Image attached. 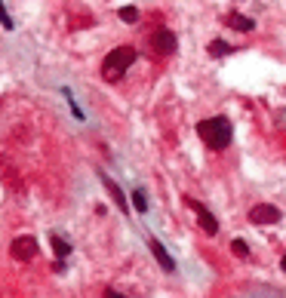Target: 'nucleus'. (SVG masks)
<instances>
[{"label": "nucleus", "instance_id": "f257e3e1", "mask_svg": "<svg viewBox=\"0 0 286 298\" xmlns=\"http://www.w3.org/2000/svg\"><path fill=\"white\" fill-rule=\"evenodd\" d=\"M197 135H200V141L207 144L210 151H225V147L231 144V138H234V126H231L228 117L216 114V117H207V120L197 123Z\"/></svg>", "mask_w": 286, "mask_h": 298}, {"label": "nucleus", "instance_id": "f03ea898", "mask_svg": "<svg viewBox=\"0 0 286 298\" xmlns=\"http://www.w3.org/2000/svg\"><path fill=\"white\" fill-rule=\"evenodd\" d=\"M133 62H136V49H133V46H117V49H111V53L105 56V62H102V77H105L108 83L124 80V74L133 68Z\"/></svg>", "mask_w": 286, "mask_h": 298}, {"label": "nucleus", "instance_id": "7ed1b4c3", "mask_svg": "<svg viewBox=\"0 0 286 298\" xmlns=\"http://www.w3.org/2000/svg\"><path fill=\"white\" fill-rule=\"evenodd\" d=\"M148 43H151V53L154 56H173L176 49H179V37L170 31V28H157V31H151V37H148Z\"/></svg>", "mask_w": 286, "mask_h": 298}, {"label": "nucleus", "instance_id": "20e7f679", "mask_svg": "<svg viewBox=\"0 0 286 298\" xmlns=\"http://www.w3.org/2000/svg\"><path fill=\"white\" fill-rule=\"evenodd\" d=\"M185 206L197 215V221H200V228H203V234H210V237H216L219 234V221H216V215L203 206V203H197L194 197H185Z\"/></svg>", "mask_w": 286, "mask_h": 298}, {"label": "nucleus", "instance_id": "39448f33", "mask_svg": "<svg viewBox=\"0 0 286 298\" xmlns=\"http://www.w3.org/2000/svg\"><path fill=\"white\" fill-rule=\"evenodd\" d=\"M247 218L253 221V225H277V221L283 218V212L277 206H271V203H259V206H253L247 212Z\"/></svg>", "mask_w": 286, "mask_h": 298}, {"label": "nucleus", "instance_id": "423d86ee", "mask_svg": "<svg viewBox=\"0 0 286 298\" xmlns=\"http://www.w3.org/2000/svg\"><path fill=\"white\" fill-rule=\"evenodd\" d=\"M37 252H40L37 240H34V237H28V234H25V237H16V240H13V246H10V255L16 258V262H31Z\"/></svg>", "mask_w": 286, "mask_h": 298}, {"label": "nucleus", "instance_id": "0eeeda50", "mask_svg": "<svg viewBox=\"0 0 286 298\" xmlns=\"http://www.w3.org/2000/svg\"><path fill=\"white\" fill-rule=\"evenodd\" d=\"M148 249H151V255L157 258V265L167 271V274H176V258L167 252V246H163L157 237H148Z\"/></svg>", "mask_w": 286, "mask_h": 298}, {"label": "nucleus", "instance_id": "6e6552de", "mask_svg": "<svg viewBox=\"0 0 286 298\" xmlns=\"http://www.w3.org/2000/svg\"><path fill=\"white\" fill-rule=\"evenodd\" d=\"M99 178H102V184H105V191L111 194V200L117 203V209H120V212H130V200H127L124 191H120V184H117L111 175H105V172H99Z\"/></svg>", "mask_w": 286, "mask_h": 298}, {"label": "nucleus", "instance_id": "1a4fd4ad", "mask_svg": "<svg viewBox=\"0 0 286 298\" xmlns=\"http://www.w3.org/2000/svg\"><path fill=\"white\" fill-rule=\"evenodd\" d=\"M228 28H234V31H240V34H250L253 28H256V22L250 19V16H243V13H228L225 19H222Z\"/></svg>", "mask_w": 286, "mask_h": 298}, {"label": "nucleus", "instance_id": "9d476101", "mask_svg": "<svg viewBox=\"0 0 286 298\" xmlns=\"http://www.w3.org/2000/svg\"><path fill=\"white\" fill-rule=\"evenodd\" d=\"M50 243H53V252H56L59 262H65V258L71 255V243H68V240H62L59 234H53V237H50Z\"/></svg>", "mask_w": 286, "mask_h": 298}, {"label": "nucleus", "instance_id": "9b49d317", "mask_svg": "<svg viewBox=\"0 0 286 298\" xmlns=\"http://www.w3.org/2000/svg\"><path fill=\"white\" fill-rule=\"evenodd\" d=\"M231 53H234V46L225 43V40H213V43H210V56H213V59H225V56H231Z\"/></svg>", "mask_w": 286, "mask_h": 298}, {"label": "nucleus", "instance_id": "f8f14e48", "mask_svg": "<svg viewBox=\"0 0 286 298\" xmlns=\"http://www.w3.org/2000/svg\"><path fill=\"white\" fill-rule=\"evenodd\" d=\"M117 16L124 19L127 25H136V22H139V10H136V7H120V13H117Z\"/></svg>", "mask_w": 286, "mask_h": 298}, {"label": "nucleus", "instance_id": "ddd939ff", "mask_svg": "<svg viewBox=\"0 0 286 298\" xmlns=\"http://www.w3.org/2000/svg\"><path fill=\"white\" fill-rule=\"evenodd\" d=\"M133 206L139 209V212H148V197H145V191L139 188V191H133Z\"/></svg>", "mask_w": 286, "mask_h": 298}, {"label": "nucleus", "instance_id": "4468645a", "mask_svg": "<svg viewBox=\"0 0 286 298\" xmlns=\"http://www.w3.org/2000/svg\"><path fill=\"white\" fill-rule=\"evenodd\" d=\"M231 249H234V255H237V258H250V246L243 243V240H234V243H231Z\"/></svg>", "mask_w": 286, "mask_h": 298}, {"label": "nucleus", "instance_id": "2eb2a0df", "mask_svg": "<svg viewBox=\"0 0 286 298\" xmlns=\"http://www.w3.org/2000/svg\"><path fill=\"white\" fill-rule=\"evenodd\" d=\"M0 25H4L7 31H13V19H10V13H7V7H4V0H0Z\"/></svg>", "mask_w": 286, "mask_h": 298}, {"label": "nucleus", "instance_id": "dca6fc26", "mask_svg": "<svg viewBox=\"0 0 286 298\" xmlns=\"http://www.w3.org/2000/svg\"><path fill=\"white\" fill-rule=\"evenodd\" d=\"M102 298H127V295H124V292H117V289H105Z\"/></svg>", "mask_w": 286, "mask_h": 298}, {"label": "nucleus", "instance_id": "f3484780", "mask_svg": "<svg viewBox=\"0 0 286 298\" xmlns=\"http://www.w3.org/2000/svg\"><path fill=\"white\" fill-rule=\"evenodd\" d=\"M280 268H283V271H286V255H283V262H280Z\"/></svg>", "mask_w": 286, "mask_h": 298}]
</instances>
